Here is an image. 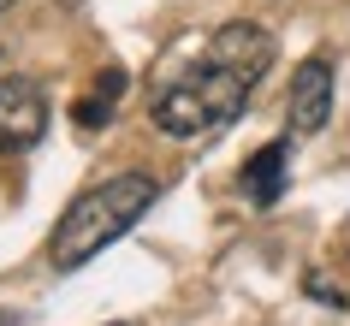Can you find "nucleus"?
<instances>
[{
	"label": "nucleus",
	"mask_w": 350,
	"mask_h": 326,
	"mask_svg": "<svg viewBox=\"0 0 350 326\" xmlns=\"http://www.w3.org/2000/svg\"><path fill=\"white\" fill-rule=\"evenodd\" d=\"M0 326H24V321H18V314H6V308H0Z\"/></svg>",
	"instance_id": "0eeeda50"
},
{
	"label": "nucleus",
	"mask_w": 350,
	"mask_h": 326,
	"mask_svg": "<svg viewBox=\"0 0 350 326\" xmlns=\"http://www.w3.org/2000/svg\"><path fill=\"white\" fill-rule=\"evenodd\" d=\"M125 90H131V72L107 66V72L95 77V90L77 101V125H83V131H101V125H107V113L119 107V95H125Z\"/></svg>",
	"instance_id": "423d86ee"
},
{
	"label": "nucleus",
	"mask_w": 350,
	"mask_h": 326,
	"mask_svg": "<svg viewBox=\"0 0 350 326\" xmlns=\"http://www.w3.org/2000/svg\"><path fill=\"white\" fill-rule=\"evenodd\" d=\"M154 196H161V184L148 178V172H113V178L90 184V190L59 214L54 237H48V261H54V273L90 267L107 243H119V237L154 208Z\"/></svg>",
	"instance_id": "f03ea898"
},
{
	"label": "nucleus",
	"mask_w": 350,
	"mask_h": 326,
	"mask_svg": "<svg viewBox=\"0 0 350 326\" xmlns=\"http://www.w3.org/2000/svg\"><path fill=\"white\" fill-rule=\"evenodd\" d=\"M332 119V66L327 59H303L291 77V137H314Z\"/></svg>",
	"instance_id": "20e7f679"
},
{
	"label": "nucleus",
	"mask_w": 350,
	"mask_h": 326,
	"mask_svg": "<svg viewBox=\"0 0 350 326\" xmlns=\"http://www.w3.org/2000/svg\"><path fill=\"white\" fill-rule=\"evenodd\" d=\"M285 166H291V143H285V137L267 143V148H256L250 166H243V196L256 202V208H273V202L285 196Z\"/></svg>",
	"instance_id": "39448f33"
},
{
	"label": "nucleus",
	"mask_w": 350,
	"mask_h": 326,
	"mask_svg": "<svg viewBox=\"0 0 350 326\" xmlns=\"http://www.w3.org/2000/svg\"><path fill=\"white\" fill-rule=\"evenodd\" d=\"M48 131V95L36 77H0V154H24Z\"/></svg>",
	"instance_id": "7ed1b4c3"
},
{
	"label": "nucleus",
	"mask_w": 350,
	"mask_h": 326,
	"mask_svg": "<svg viewBox=\"0 0 350 326\" xmlns=\"http://www.w3.org/2000/svg\"><path fill=\"white\" fill-rule=\"evenodd\" d=\"M267 66H273V36L261 24H250V18L220 24L202 54L161 77V90L148 101V125L161 137H178V143L232 125L250 107V95L267 77Z\"/></svg>",
	"instance_id": "f257e3e1"
},
{
	"label": "nucleus",
	"mask_w": 350,
	"mask_h": 326,
	"mask_svg": "<svg viewBox=\"0 0 350 326\" xmlns=\"http://www.w3.org/2000/svg\"><path fill=\"white\" fill-rule=\"evenodd\" d=\"M119 326H125V321H119Z\"/></svg>",
	"instance_id": "1a4fd4ad"
},
{
	"label": "nucleus",
	"mask_w": 350,
	"mask_h": 326,
	"mask_svg": "<svg viewBox=\"0 0 350 326\" xmlns=\"http://www.w3.org/2000/svg\"><path fill=\"white\" fill-rule=\"evenodd\" d=\"M6 6H12V0H0V12H6Z\"/></svg>",
	"instance_id": "6e6552de"
}]
</instances>
